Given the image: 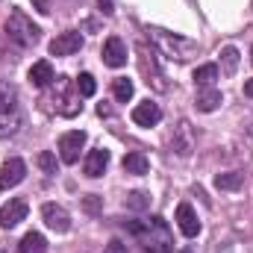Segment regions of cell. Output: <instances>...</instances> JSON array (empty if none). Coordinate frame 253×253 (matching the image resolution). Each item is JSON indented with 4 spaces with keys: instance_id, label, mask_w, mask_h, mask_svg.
Returning <instances> with one entry per match:
<instances>
[{
    "instance_id": "obj_26",
    "label": "cell",
    "mask_w": 253,
    "mask_h": 253,
    "mask_svg": "<svg viewBox=\"0 0 253 253\" xmlns=\"http://www.w3.org/2000/svg\"><path fill=\"white\" fill-rule=\"evenodd\" d=\"M36 162H39V168H42L44 174H56V171H59V165H56V156H53L50 150H42Z\"/></svg>"
},
{
    "instance_id": "obj_15",
    "label": "cell",
    "mask_w": 253,
    "mask_h": 253,
    "mask_svg": "<svg viewBox=\"0 0 253 253\" xmlns=\"http://www.w3.org/2000/svg\"><path fill=\"white\" fill-rule=\"evenodd\" d=\"M132 121L138 126H156L162 121V109L156 106V103H150V100H144V103H138L135 109H132Z\"/></svg>"
},
{
    "instance_id": "obj_31",
    "label": "cell",
    "mask_w": 253,
    "mask_h": 253,
    "mask_svg": "<svg viewBox=\"0 0 253 253\" xmlns=\"http://www.w3.org/2000/svg\"><path fill=\"white\" fill-rule=\"evenodd\" d=\"M251 62H253V47H251Z\"/></svg>"
},
{
    "instance_id": "obj_4",
    "label": "cell",
    "mask_w": 253,
    "mask_h": 253,
    "mask_svg": "<svg viewBox=\"0 0 253 253\" xmlns=\"http://www.w3.org/2000/svg\"><path fill=\"white\" fill-rule=\"evenodd\" d=\"M132 233L144 239V245H147L150 253H171V236H168V227H165V221L159 215L153 221H147L144 227L132 224Z\"/></svg>"
},
{
    "instance_id": "obj_11",
    "label": "cell",
    "mask_w": 253,
    "mask_h": 253,
    "mask_svg": "<svg viewBox=\"0 0 253 253\" xmlns=\"http://www.w3.org/2000/svg\"><path fill=\"white\" fill-rule=\"evenodd\" d=\"M83 47V36L80 33H62V36H56L53 42H50V53L53 56H74L77 50Z\"/></svg>"
},
{
    "instance_id": "obj_10",
    "label": "cell",
    "mask_w": 253,
    "mask_h": 253,
    "mask_svg": "<svg viewBox=\"0 0 253 253\" xmlns=\"http://www.w3.org/2000/svg\"><path fill=\"white\" fill-rule=\"evenodd\" d=\"M42 218H44V224H47L53 233H68V230H71V215L65 212L59 203H44V206H42Z\"/></svg>"
},
{
    "instance_id": "obj_1",
    "label": "cell",
    "mask_w": 253,
    "mask_h": 253,
    "mask_svg": "<svg viewBox=\"0 0 253 253\" xmlns=\"http://www.w3.org/2000/svg\"><path fill=\"white\" fill-rule=\"evenodd\" d=\"M147 36H150V42H153L168 59L189 62L191 56H197V42H194V39L177 36V33H168V30H162V27H147Z\"/></svg>"
},
{
    "instance_id": "obj_7",
    "label": "cell",
    "mask_w": 253,
    "mask_h": 253,
    "mask_svg": "<svg viewBox=\"0 0 253 253\" xmlns=\"http://www.w3.org/2000/svg\"><path fill=\"white\" fill-rule=\"evenodd\" d=\"M24 177H27V162H24V159H18V156L6 159V162H3V168H0V191L15 189L18 183H24Z\"/></svg>"
},
{
    "instance_id": "obj_17",
    "label": "cell",
    "mask_w": 253,
    "mask_h": 253,
    "mask_svg": "<svg viewBox=\"0 0 253 253\" xmlns=\"http://www.w3.org/2000/svg\"><path fill=\"white\" fill-rule=\"evenodd\" d=\"M221 103H224V94H221L218 88H212V85H209V88H200V91H197V100H194V106H197L200 112H215Z\"/></svg>"
},
{
    "instance_id": "obj_13",
    "label": "cell",
    "mask_w": 253,
    "mask_h": 253,
    "mask_svg": "<svg viewBox=\"0 0 253 253\" xmlns=\"http://www.w3.org/2000/svg\"><path fill=\"white\" fill-rule=\"evenodd\" d=\"M177 227L186 239H194L200 233V221H197V212L191 209V203H180L177 206Z\"/></svg>"
},
{
    "instance_id": "obj_22",
    "label": "cell",
    "mask_w": 253,
    "mask_h": 253,
    "mask_svg": "<svg viewBox=\"0 0 253 253\" xmlns=\"http://www.w3.org/2000/svg\"><path fill=\"white\" fill-rule=\"evenodd\" d=\"M132 91H135V88H132V80H126V77H118V80L112 83V94H115L118 103H126V100L132 97Z\"/></svg>"
},
{
    "instance_id": "obj_21",
    "label": "cell",
    "mask_w": 253,
    "mask_h": 253,
    "mask_svg": "<svg viewBox=\"0 0 253 253\" xmlns=\"http://www.w3.org/2000/svg\"><path fill=\"white\" fill-rule=\"evenodd\" d=\"M215 80H218V65H200V68L194 71V83H197L200 88H209Z\"/></svg>"
},
{
    "instance_id": "obj_9",
    "label": "cell",
    "mask_w": 253,
    "mask_h": 253,
    "mask_svg": "<svg viewBox=\"0 0 253 253\" xmlns=\"http://www.w3.org/2000/svg\"><path fill=\"white\" fill-rule=\"evenodd\" d=\"M27 212H30V206H27V200L24 197H12L3 209H0V227L3 230H12V227H18L24 218H27Z\"/></svg>"
},
{
    "instance_id": "obj_8",
    "label": "cell",
    "mask_w": 253,
    "mask_h": 253,
    "mask_svg": "<svg viewBox=\"0 0 253 253\" xmlns=\"http://www.w3.org/2000/svg\"><path fill=\"white\" fill-rule=\"evenodd\" d=\"M171 147H174V153L183 156V159H189L191 153H194V129H191L189 121H180V124L174 126Z\"/></svg>"
},
{
    "instance_id": "obj_23",
    "label": "cell",
    "mask_w": 253,
    "mask_h": 253,
    "mask_svg": "<svg viewBox=\"0 0 253 253\" xmlns=\"http://www.w3.org/2000/svg\"><path fill=\"white\" fill-rule=\"evenodd\" d=\"M74 85H77V91H80V97H91V94L97 91V83H94V77H91V74H80Z\"/></svg>"
},
{
    "instance_id": "obj_2",
    "label": "cell",
    "mask_w": 253,
    "mask_h": 253,
    "mask_svg": "<svg viewBox=\"0 0 253 253\" xmlns=\"http://www.w3.org/2000/svg\"><path fill=\"white\" fill-rule=\"evenodd\" d=\"M21 121H24V109L15 85L0 83V138H12L21 129Z\"/></svg>"
},
{
    "instance_id": "obj_19",
    "label": "cell",
    "mask_w": 253,
    "mask_h": 253,
    "mask_svg": "<svg viewBox=\"0 0 253 253\" xmlns=\"http://www.w3.org/2000/svg\"><path fill=\"white\" fill-rule=\"evenodd\" d=\"M124 171H126V174L141 177V174H147V171H150V162H147V156H144V153H126V156H124Z\"/></svg>"
},
{
    "instance_id": "obj_20",
    "label": "cell",
    "mask_w": 253,
    "mask_h": 253,
    "mask_svg": "<svg viewBox=\"0 0 253 253\" xmlns=\"http://www.w3.org/2000/svg\"><path fill=\"white\" fill-rule=\"evenodd\" d=\"M242 183H245V177L236 174V171L218 174V177H215V189H221V191H236V189H242Z\"/></svg>"
},
{
    "instance_id": "obj_5",
    "label": "cell",
    "mask_w": 253,
    "mask_h": 253,
    "mask_svg": "<svg viewBox=\"0 0 253 253\" xmlns=\"http://www.w3.org/2000/svg\"><path fill=\"white\" fill-rule=\"evenodd\" d=\"M56 88H59V94H56V112H59V115H65V118H74V115L83 109L77 85L71 88V83H68L65 77H56Z\"/></svg>"
},
{
    "instance_id": "obj_18",
    "label": "cell",
    "mask_w": 253,
    "mask_h": 253,
    "mask_svg": "<svg viewBox=\"0 0 253 253\" xmlns=\"http://www.w3.org/2000/svg\"><path fill=\"white\" fill-rule=\"evenodd\" d=\"M18 248H21V253H47V239L33 230V233H27V236L21 239Z\"/></svg>"
},
{
    "instance_id": "obj_12",
    "label": "cell",
    "mask_w": 253,
    "mask_h": 253,
    "mask_svg": "<svg viewBox=\"0 0 253 253\" xmlns=\"http://www.w3.org/2000/svg\"><path fill=\"white\" fill-rule=\"evenodd\" d=\"M106 165H109V150L94 147V150H88V156H85V162H83V171H85V177L97 180V177H103Z\"/></svg>"
},
{
    "instance_id": "obj_30",
    "label": "cell",
    "mask_w": 253,
    "mask_h": 253,
    "mask_svg": "<svg viewBox=\"0 0 253 253\" xmlns=\"http://www.w3.org/2000/svg\"><path fill=\"white\" fill-rule=\"evenodd\" d=\"M245 94H248V97H253V80H248V83H245Z\"/></svg>"
},
{
    "instance_id": "obj_3",
    "label": "cell",
    "mask_w": 253,
    "mask_h": 253,
    "mask_svg": "<svg viewBox=\"0 0 253 253\" xmlns=\"http://www.w3.org/2000/svg\"><path fill=\"white\" fill-rule=\"evenodd\" d=\"M6 39L12 42V44H18V47H36L39 44V39H42V30L33 24V18L27 15V12H21V9H12L9 12V18H6Z\"/></svg>"
},
{
    "instance_id": "obj_6",
    "label": "cell",
    "mask_w": 253,
    "mask_h": 253,
    "mask_svg": "<svg viewBox=\"0 0 253 253\" xmlns=\"http://www.w3.org/2000/svg\"><path fill=\"white\" fill-rule=\"evenodd\" d=\"M83 144H85V132H83V129H71V132H65L62 138H59V159H62L65 165H74V162L80 159Z\"/></svg>"
},
{
    "instance_id": "obj_14",
    "label": "cell",
    "mask_w": 253,
    "mask_h": 253,
    "mask_svg": "<svg viewBox=\"0 0 253 253\" xmlns=\"http://www.w3.org/2000/svg\"><path fill=\"white\" fill-rule=\"evenodd\" d=\"M103 62L109 68H124L126 65V44L118 36H109L106 44H103Z\"/></svg>"
},
{
    "instance_id": "obj_24",
    "label": "cell",
    "mask_w": 253,
    "mask_h": 253,
    "mask_svg": "<svg viewBox=\"0 0 253 253\" xmlns=\"http://www.w3.org/2000/svg\"><path fill=\"white\" fill-rule=\"evenodd\" d=\"M150 206V197L144 194V191H129L126 194V209H132V212H144Z\"/></svg>"
},
{
    "instance_id": "obj_16",
    "label": "cell",
    "mask_w": 253,
    "mask_h": 253,
    "mask_svg": "<svg viewBox=\"0 0 253 253\" xmlns=\"http://www.w3.org/2000/svg\"><path fill=\"white\" fill-rule=\"evenodd\" d=\"M53 80H56V74H53V65L47 62V59H42V62H36L30 68V83L36 88H47Z\"/></svg>"
},
{
    "instance_id": "obj_25",
    "label": "cell",
    "mask_w": 253,
    "mask_h": 253,
    "mask_svg": "<svg viewBox=\"0 0 253 253\" xmlns=\"http://www.w3.org/2000/svg\"><path fill=\"white\" fill-rule=\"evenodd\" d=\"M221 68H224V74H236V68H239V50L236 47L221 50Z\"/></svg>"
},
{
    "instance_id": "obj_27",
    "label": "cell",
    "mask_w": 253,
    "mask_h": 253,
    "mask_svg": "<svg viewBox=\"0 0 253 253\" xmlns=\"http://www.w3.org/2000/svg\"><path fill=\"white\" fill-rule=\"evenodd\" d=\"M33 9L39 15H50V0H33Z\"/></svg>"
},
{
    "instance_id": "obj_29",
    "label": "cell",
    "mask_w": 253,
    "mask_h": 253,
    "mask_svg": "<svg viewBox=\"0 0 253 253\" xmlns=\"http://www.w3.org/2000/svg\"><path fill=\"white\" fill-rule=\"evenodd\" d=\"M0 253H21V248H15V245H0Z\"/></svg>"
},
{
    "instance_id": "obj_28",
    "label": "cell",
    "mask_w": 253,
    "mask_h": 253,
    "mask_svg": "<svg viewBox=\"0 0 253 253\" xmlns=\"http://www.w3.org/2000/svg\"><path fill=\"white\" fill-rule=\"evenodd\" d=\"M97 6H100L103 15H112L115 12V0H97Z\"/></svg>"
}]
</instances>
